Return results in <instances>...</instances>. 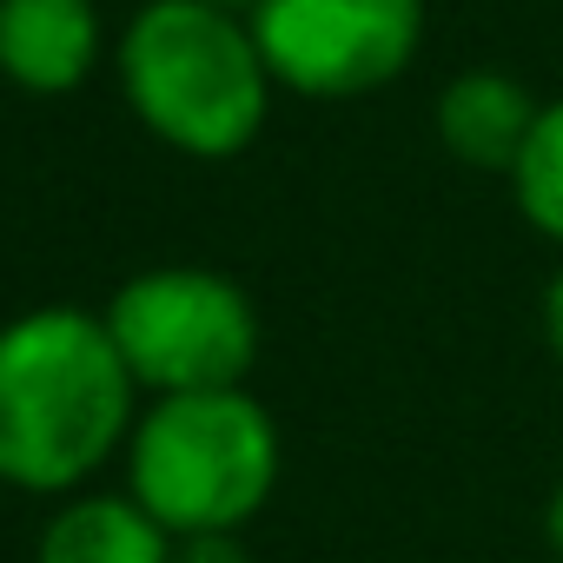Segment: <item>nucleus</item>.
<instances>
[{"label": "nucleus", "mask_w": 563, "mask_h": 563, "mask_svg": "<svg viewBox=\"0 0 563 563\" xmlns=\"http://www.w3.org/2000/svg\"><path fill=\"white\" fill-rule=\"evenodd\" d=\"M543 537H550V550L563 556V477H556V490H550V504H543Z\"/></svg>", "instance_id": "f8f14e48"}, {"label": "nucleus", "mask_w": 563, "mask_h": 563, "mask_svg": "<svg viewBox=\"0 0 563 563\" xmlns=\"http://www.w3.org/2000/svg\"><path fill=\"white\" fill-rule=\"evenodd\" d=\"M179 563H245V550H239L232 530H225V537H186Z\"/></svg>", "instance_id": "9d476101"}, {"label": "nucleus", "mask_w": 563, "mask_h": 563, "mask_svg": "<svg viewBox=\"0 0 563 563\" xmlns=\"http://www.w3.org/2000/svg\"><path fill=\"white\" fill-rule=\"evenodd\" d=\"M543 339H550V352L563 358V265L550 272V286H543Z\"/></svg>", "instance_id": "9b49d317"}, {"label": "nucleus", "mask_w": 563, "mask_h": 563, "mask_svg": "<svg viewBox=\"0 0 563 563\" xmlns=\"http://www.w3.org/2000/svg\"><path fill=\"white\" fill-rule=\"evenodd\" d=\"M206 8H219V14H245V21H252V8H258V0H206Z\"/></svg>", "instance_id": "ddd939ff"}, {"label": "nucleus", "mask_w": 563, "mask_h": 563, "mask_svg": "<svg viewBox=\"0 0 563 563\" xmlns=\"http://www.w3.org/2000/svg\"><path fill=\"white\" fill-rule=\"evenodd\" d=\"M100 54L93 0H0V74L27 93H74Z\"/></svg>", "instance_id": "423d86ee"}, {"label": "nucleus", "mask_w": 563, "mask_h": 563, "mask_svg": "<svg viewBox=\"0 0 563 563\" xmlns=\"http://www.w3.org/2000/svg\"><path fill=\"white\" fill-rule=\"evenodd\" d=\"M107 332L133 385H153L159 398L239 391V378L258 358L252 299L232 278L199 272V265H159V272L126 278L107 306Z\"/></svg>", "instance_id": "20e7f679"}, {"label": "nucleus", "mask_w": 563, "mask_h": 563, "mask_svg": "<svg viewBox=\"0 0 563 563\" xmlns=\"http://www.w3.org/2000/svg\"><path fill=\"white\" fill-rule=\"evenodd\" d=\"M510 192H517V212L543 232V239H563V100H550L510 166Z\"/></svg>", "instance_id": "1a4fd4ad"}, {"label": "nucleus", "mask_w": 563, "mask_h": 563, "mask_svg": "<svg viewBox=\"0 0 563 563\" xmlns=\"http://www.w3.org/2000/svg\"><path fill=\"white\" fill-rule=\"evenodd\" d=\"M278 484V431L245 391L159 398L133 431V504L179 537L239 530Z\"/></svg>", "instance_id": "7ed1b4c3"}, {"label": "nucleus", "mask_w": 563, "mask_h": 563, "mask_svg": "<svg viewBox=\"0 0 563 563\" xmlns=\"http://www.w3.org/2000/svg\"><path fill=\"white\" fill-rule=\"evenodd\" d=\"M245 27L278 87L306 100H358L411 67L424 0H258Z\"/></svg>", "instance_id": "39448f33"}, {"label": "nucleus", "mask_w": 563, "mask_h": 563, "mask_svg": "<svg viewBox=\"0 0 563 563\" xmlns=\"http://www.w3.org/2000/svg\"><path fill=\"white\" fill-rule=\"evenodd\" d=\"M41 563H173V550L133 497H87L47 523Z\"/></svg>", "instance_id": "6e6552de"}, {"label": "nucleus", "mask_w": 563, "mask_h": 563, "mask_svg": "<svg viewBox=\"0 0 563 563\" xmlns=\"http://www.w3.org/2000/svg\"><path fill=\"white\" fill-rule=\"evenodd\" d=\"M126 107L192 159H232L258 140L272 74L239 14L206 0H146L120 34Z\"/></svg>", "instance_id": "f03ea898"}, {"label": "nucleus", "mask_w": 563, "mask_h": 563, "mask_svg": "<svg viewBox=\"0 0 563 563\" xmlns=\"http://www.w3.org/2000/svg\"><path fill=\"white\" fill-rule=\"evenodd\" d=\"M537 100L517 74H497V67H471L457 80H444L438 93V140L464 159V166H484V173H510L530 126H537Z\"/></svg>", "instance_id": "0eeeda50"}, {"label": "nucleus", "mask_w": 563, "mask_h": 563, "mask_svg": "<svg viewBox=\"0 0 563 563\" xmlns=\"http://www.w3.org/2000/svg\"><path fill=\"white\" fill-rule=\"evenodd\" d=\"M133 372L107 319L74 306L27 312L0 332V484L67 490L126 431Z\"/></svg>", "instance_id": "f257e3e1"}]
</instances>
